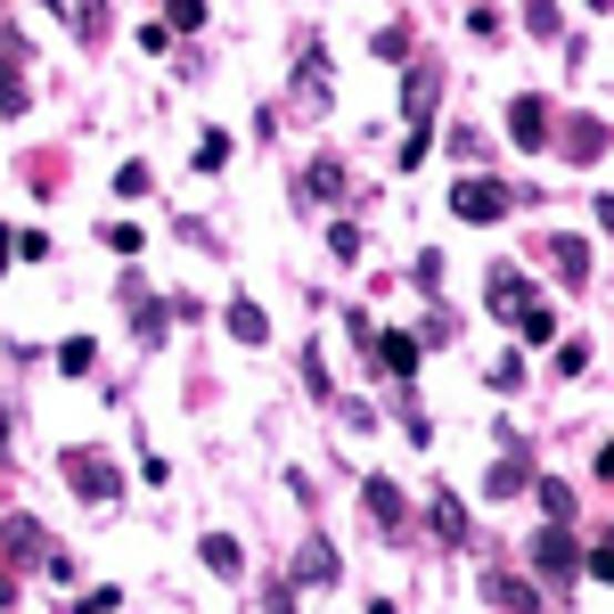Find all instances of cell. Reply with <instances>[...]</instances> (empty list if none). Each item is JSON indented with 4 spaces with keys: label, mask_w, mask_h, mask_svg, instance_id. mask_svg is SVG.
Returning <instances> with one entry per match:
<instances>
[{
    "label": "cell",
    "mask_w": 614,
    "mask_h": 614,
    "mask_svg": "<svg viewBox=\"0 0 614 614\" xmlns=\"http://www.w3.org/2000/svg\"><path fill=\"white\" fill-rule=\"evenodd\" d=\"M483 295H492V320H500V328H516L524 345H549V336H557V311L541 304V287L524 279L516 263H492V279H483Z\"/></svg>",
    "instance_id": "6da1fadb"
},
{
    "label": "cell",
    "mask_w": 614,
    "mask_h": 614,
    "mask_svg": "<svg viewBox=\"0 0 614 614\" xmlns=\"http://www.w3.org/2000/svg\"><path fill=\"white\" fill-rule=\"evenodd\" d=\"M451 214L459 222H508L516 214V188L508 181H451Z\"/></svg>",
    "instance_id": "7a4b0ae2"
},
{
    "label": "cell",
    "mask_w": 614,
    "mask_h": 614,
    "mask_svg": "<svg viewBox=\"0 0 614 614\" xmlns=\"http://www.w3.org/2000/svg\"><path fill=\"white\" fill-rule=\"evenodd\" d=\"M58 468H66V483H74L82 500H99V508H108V500H123V475H115V468H108L99 451H66Z\"/></svg>",
    "instance_id": "3957f363"
},
{
    "label": "cell",
    "mask_w": 614,
    "mask_h": 614,
    "mask_svg": "<svg viewBox=\"0 0 614 614\" xmlns=\"http://www.w3.org/2000/svg\"><path fill=\"white\" fill-rule=\"evenodd\" d=\"M361 508H369L377 533H401V516H410V500H401L393 475H369V483H361Z\"/></svg>",
    "instance_id": "277c9868"
},
{
    "label": "cell",
    "mask_w": 614,
    "mask_h": 614,
    "mask_svg": "<svg viewBox=\"0 0 614 614\" xmlns=\"http://www.w3.org/2000/svg\"><path fill=\"white\" fill-rule=\"evenodd\" d=\"M434 99H442V66H410V82H401V115H410V132H427Z\"/></svg>",
    "instance_id": "5b68a950"
},
{
    "label": "cell",
    "mask_w": 614,
    "mask_h": 614,
    "mask_svg": "<svg viewBox=\"0 0 614 614\" xmlns=\"http://www.w3.org/2000/svg\"><path fill=\"white\" fill-rule=\"evenodd\" d=\"M508 140L516 147H549V99H533V91L508 99Z\"/></svg>",
    "instance_id": "8992f818"
},
{
    "label": "cell",
    "mask_w": 614,
    "mask_h": 614,
    "mask_svg": "<svg viewBox=\"0 0 614 614\" xmlns=\"http://www.w3.org/2000/svg\"><path fill=\"white\" fill-rule=\"evenodd\" d=\"M533 565H541V574H582V549H574V533H565V524L533 533Z\"/></svg>",
    "instance_id": "52a82bcc"
},
{
    "label": "cell",
    "mask_w": 614,
    "mask_h": 614,
    "mask_svg": "<svg viewBox=\"0 0 614 614\" xmlns=\"http://www.w3.org/2000/svg\"><path fill=\"white\" fill-rule=\"evenodd\" d=\"M541 254H549V270H557L565 287H590V246L582 238H565V229H557V238H541Z\"/></svg>",
    "instance_id": "ba28073f"
},
{
    "label": "cell",
    "mask_w": 614,
    "mask_h": 614,
    "mask_svg": "<svg viewBox=\"0 0 614 614\" xmlns=\"http://www.w3.org/2000/svg\"><path fill=\"white\" fill-rule=\"evenodd\" d=\"M369 345H377V369H386L393 377V386H410V369H418V336H369Z\"/></svg>",
    "instance_id": "9c48e42d"
},
{
    "label": "cell",
    "mask_w": 614,
    "mask_h": 614,
    "mask_svg": "<svg viewBox=\"0 0 614 614\" xmlns=\"http://www.w3.org/2000/svg\"><path fill=\"white\" fill-rule=\"evenodd\" d=\"M17 58H25V41H0V115H25V82H17Z\"/></svg>",
    "instance_id": "30bf717a"
},
{
    "label": "cell",
    "mask_w": 614,
    "mask_h": 614,
    "mask_svg": "<svg viewBox=\"0 0 614 614\" xmlns=\"http://www.w3.org/2000/svg\"><path fill=\"white\" fill-rule=\"evenodd\" d=\"M229 336H238V345H263V336H270V311L254 304V295H238V304H229Z\"/></svg>",
    "instance_id": "8fae6325"
},
{
    "label": "cell",
    "mask_w": 614,
    "mask_h": 614,
    "mask_svg": "<svg viewBox=\"0 0 614 614\" xmlns=\"http://www.w3.org/2000/svg\"><path fill=\"white\" fill-rule=\"evenodd\" d=\"M336 188H345V164H336V156H320V164L304 173V188H295V197H304V205H320V197H336Z\"/></svg>",
    "instance_id": "7c38bea8"
},
{
    "label": "cell",
    "mask_w": 614,
    "mask_h": 614,
    "mask_svg": "<svg viewBox=\"0 0 614 614\" xmlns=\"http://www.w3.org/2000/svg\"><path fill=\"white\" fill-rule=\"evenodd\" d=\"M197 557L214 565V574H238V565H246V549L229 541V533H205V541H197Z\"/></svg>",
    "instance_id": "4fadbf2b"
},
{
    "label": "cell",
    "mask_w": 614,
    "mask_h": 614,
    "mask_svg": "<svg viewBox=\"0 0 614 614\" xmlns=\"http://www.w3.org/2000/svg\"><path fill=\"white\" fill-rule=\"evenodd\" d=\"M295 582H311V590L336 582V549H328V541H311V549H304V565H295Z\"/></svg>",
    "instance_id": "5bb4252c"
},
{
    "label": "cell",
    "mask_w": 614,
    "mask_h": 614,
    "mask_svg": "<svg viewBox=\"0 0 614 614\" xmlns=\"http://www.w3.org/2000/svg\"><path fill=\"white\" fill-rule=\"evenodd\" d=\"M434 533H442V541H468V516H459V492H442V500H434Z\"/></svg>",
    "instance_id": "9a60e30c"
},
{
    "label": "cell",
    "mask_w": 614,
    "mask_h": 614,
    "mask_svg": "<svg viewBox=\"0 0 614 614\" xmlns=\"http://www.w3.org/2000/svg\"><path fill=\"white\" fill-rule=\"evenodd\" d=\"M541 508H549V524H574V492H565V483H557V475H549V483H541Z\"/></svg>",
    "instance_id": "2e32d148"
},
{
    "label": "cell",
    "mask_w": 614,
    "mask_h": 614,
    "mask_svg": "<svg viewBox=\"0 0 614 614\" xmlns=\"http://www.w3.org/2000/svg\"><path fill=\"white\" fill-rule=\"evenodd\" d=\"M483 492H492V500H516V492H524V468H516V459H500V468H492V483H483Z\"/></svg>",
    "instance_id": "e0dca14e"
},
{
    "label": "cell",
    "mask_w": 614,
    "mask_h": 614,
    "mask_svg": "<svg viewBox=\"0 0 614 614\" xmlns=\"http://www.w3.org/2000/svg\"><path fill=\"white\" fill-rule=\"evenodd\" d=\"M328 254H336V263H361V229L336 222V229H328Z\"/></svg>",
    "instance_id": "ac0fdd59"
},
{
    "label": "cell",
    "mask_w": 614,
    "mask_h": 614,
    "mask_svg": "<svg viewBox=\"0 0 614 614\" xmlns=\"http://www.w3.org/2000/svg\"><path fill=\"white\" fill-rule=\"evenodd\" d=\"M565 147H574V156H598V147H606V123H574V132H565Z\"/></svg>",
    "instance_id": "d6986e66"
},
{
    "label": "cell",
    "mask_w": 614,
    "mask_h": 614,
    "mask_svg": "<svg viewBox=\"0 0 614 614\" xmlns=\"http://www.w3.org/2000/svg\"><path fill=\"white\" fill-rule=\"evenodd\" d=\"M590 369V345H582V336H565V345H557V377H582Z\"/></svg>",
    "instance_id": "ffe728a7"
},
{
    "label": "cell",
    "mask_w": 614,
    "mask_h": 614,
    "mask_svg": "<svg viewBox=\"0 0 614 614\" xmlns=\"http://www.w3.org/2000/svg\"><path fill=\"white\" fill-rule=\"evenodd\" d=\"M91 361H99V352H91V336H74V345H58V369H74V377H82Z\"/></svg>",
    "instance_id": "44dd1931"
},
{
    "label": "cell",
    "mask_w": 614,
    "mask_h": 614,
    "mask_svg": "<svg viewBox=\"0 0 614 614\" xmlns=\"http://www.w3.org/2000/svg\"><path fill=\"white\" fill-rule=\"evenodd\" d=\"M115 188H123V197H147V188H156V181H147V164L132 156V164H123V173H115Z\"/></svg>",
    "instance_id": "7402d4cb"
},
{
    "label": "cell",
    "mask_w": 614,
    "mask_h": 614,
    "mask_svg": "<svg viewBox=\"0 0 614 614\" xmlns=\"http://www.w3.org/2000/svg\"><path fill=\"white\" fill-rule=\"evenodd\" d=\"M582 574L590 582H614V549H582Z\"/></svg>",
    "instance_id": "603a6c76"
},
{
    "label": "cell",
    "mask_w": 614,
    "mask_h": 614,
    "mask_svg": "<svg viewBox=\"0 0 614 614\" xmlns=\"http://www.w3.org/2000/svg\"><path fill=\"white\" fill-rule=\"evenodd\" d=\"M492 386H500V393H516V386H524V361H516V352H508V361H492Z\"/></svg>",
    "instance_id": "cb8c5ba5"
},
{
    "label": "cell",
    "mask_w": 614,
    "mask_h": 614,
    "mask_svg": "<svg viewBox=\"0 0 614 614\" xmlns=\"http://www.w3.org/2000/svg\"><path fill=\"white\" fill-rule=\"evenodd\" d=\"M263 614H295V590H287V582H270V590H263Z\"/></svg>",
    "instance_id": "d4e9b609"
},
{
    "label": "cell",
    "mask_w": 614,
    "mask_h": 614,
    "mask_svg": "<svg viewBox=\"0 0 614 614\" xmlns=\"http://www.w3.org/2000/svg\"><path fill=\"white\" fill-rule=\"evenodd\" d=\"M598 229H606V238H614V197H598Z\"/></svg>",
    "instance_id": "484cf974"
},
{
    "label": "cell",
    "mask_w": 614,
    "mask_h": 614,
    "mask_svg": "<svg viewBox=\"0 0 614 614\" xmlns=\"http://www.w3.org/2000/svg\"><path fill=\"white\" fill-rule=\"evenodd\" d=\"M598 475H606V483H614V442H606V451H598Z\"/></svg>",
    "instance_id": "4316f807"
},
{
    "label": "cell",
    "mask_w": 614,
    "mask_h": 614,
    "mask_svg": "<svg viewBox=\"0 0 614 614\" xmlns=\"http://www.w3.org/2000/svg\"><path fill=\"white\" fill-rule=\"evenodd\" d=\"M9 246H17V238H9V229H0V270H9Z\"/></svg>",
    "instance_id": "83f0119b"
},
{
    "label": "cell",
    "mask_w": 614,
    "mask_h": 614,
    "mask_svg": "<svg viewBox=\"0 0 614 614\" xmlns=\"http://www.w3.org/2000/svg\"><path fill=\"white\" fill-rule=\"evenodd\" d=\"M0 442H9V410H0Z\"/></svg>",
    "instance_id": "f1b7e54d"
}]
</instances>
